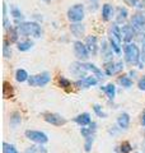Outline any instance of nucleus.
I'll return each mask as SVG.
<instances>
[{
	"instance_id": "1",
	"label": "nucleus",
	"mask_w": 145,
	"mask_h": 153,
	"mask_svg": "<svg viewBox=\"0 0 145 153\" xmlns=\"http://www.w3.org/2000/svg\"><path fill=\"white\" fill-rule=\"evenodd\" d=\"M16 28L19 33V36H24V37L33 36L35 38H38L42 35L41 27L36 22H19Z\"/></svg>"
},
{
	"instance_id": "2",
	"label": "nucleus",
	"mask_w": 145,
	"mask_h": 153,
	"mask_svg": "<svg viewBox=\"0 0 145 153\" xmlns=\"http://www.w3.org/2000/svg\"><path fill=\"white\" fill-rule=\"evenodd\" d=\"M125 59H126L127 63L136 65L140 61V55H141V51L139 50V47L135 44H127L125 46Z\"/></svg>"
},
{
	"instance_id": "3",
	"label": "nucleus",
	"mask_w": 145,
	"mask_h": 153,
	"mask_svg": "<svg viewBox=\"0 0 145 153\" xmlns=\"http://www.w3.org/2000/svg\"><path fill=\"white\" fill-rule=\"evenodd\" d=\"M67 19L71 23H79L84 19V5L83 4H74L67 10Z\"/></svg>"
},
{
	"instance_id": "4",
	"label": "nucleus",
	"mask_w": 145,
	"mask_h": 153,
	"mask_svg": "<svg viewBox=\"0 0 145 153\" xmlns=\"http://www.w3.org/2000/svg\"><path fill=\"white\" fill-rule=\"evenodd\" d=\"M51 80V75L47 71H42V73L37 74V75H32L28 78V84L31 87H45L46 84L50 83Z\"/></svg>"
},
{
	"instance_id": "5",
	"label": "nucleus",
	"mask_w": 145,
	"mask_h": 153,
	"mask_svg": "<svg viewBox=\"0 0 145 153\" xmlns=\"http://www.w3.org/2000/svg\"><path fill=\"white\" fill-rule=\"evenodd\" d=\"M72 50H74V55L81 61L87 60L90 55L88 49H87L85 44H83L81 41H75L74 44H72Z\"/></svg>"
},
{
	"instance_id": "6",
	"label": "nucleus",
	"mask_w": 145,
	"mask_h": 153,
	"mask_svg": "<svg viewBox=\"0 0 145 153\" xmlns=\"http://www.w3.org/2000/svg\"><path fill=\"white\" fill-rule=\"evenodd\" d=\"M26 137L30 140L37 143V144H45L48 142V137L46 134L38 130H26Z\"/></svg>"
},
{
	"instance_id": "7",
	"label": "nucleus",
	"mask_w": 145,
	"mask_h": 153,
	"mask_svg": "<svg viewBox=\"0 0 145 153\" xmlns=\"http://www.w3.org/2000/svg\"><path fill=\"white\" fill-rule=\"evenodd\" d=\"M45 120L51 124V125H55V126H62L66 124V119L64 116H61L59 114H46L45 115Z\"/></svg>"
},
{
	"instance_id": "8",
	"label": "nucleus",
	"mask_w": 145,
	"mask_h": 153,
	"mask_svg": "<svg viewBox=\"0 0 145 153\" xmlns=\"http://www.w3.org/2000/svg\"><path fill=\"white\" fill-rule=\"evenodd\" d=\"M124 69V64L122 61H118V63H113V61H107L104 64V73L107 75H113V74H117L120 73L121 70Z\"/></svg>"
},
{
	"instance_id": "9",
	"label": "nucleus",
	"mask_w": 145,
	"mask_h": 153,
	"mask_svg": "<svg viewBox=\"0 0 145 153\" xmlns=\"http://www.w3.org/2000/svg\"><path fill=\"white\" fill-rule=\"evenodd\" d=\"M98 83V78L95 75H88V76H84V78L79 79L78 82H75V85L79 88H89V87H93Z\"/></svg>"
},
{
	"instance_id": "10",
	"label": "nucleus",
	"mask_w": 145,
	"mask_h": 153,
	"mask_svg": "<svg viewBox=\"0 0 145 153\" xmlns=\"http://www.w3.org/2000/svg\"><path fill=\"white\" fill-rule=\"evenodd\" d=\"M121 37H122V41L130 44L132 41V38L135 37V28L129 25L122 26L121 27Z\"/></svg>"
},
{
	"instance_id": "11",
	"label": "nucleus",
	"mask_w": 145,
	"mask_h": 153,
	"mask_svg": "<svg viewBox=\"0 0 145 153\" xmlns=\"http://www.w3.org/2000/svg\"><path fill=\"white\" fill-rule=\"evenodd\" d=\"M70 71L74 75L79 76V78L81 79V78H84V76H87L85 73L88 70H87V68H85V64H81V63H79V61H76V63H72L70 65Z\"/></svg>"
},
{
	"instance_id": "12",
	"label": "nucleus",
	"mask_w": 145,
	"mask_h": 153,
	"mask_svg": "<svg viewBox=\"0 0 145 153\" xmlns=\"http://www.w3.org/2000/svg\"><path fill=\"white\" fill-rule=\"evenodd\" d=\"M85 46L87 49H88L89 54L90 55H97V52H98V44H97V37L95 36H87L85 38Z\"/></svg>"
},
{
	"instance_id": "13",
	"label": "nucleus",
	"mask_w": 145,
	"mask_h": 153,
	"mask_svg": "<svg viewBox=\"0 0 145 153\" xmlns=\"http://www.w3.org/2000/svg\"><path fill=\"white\" fill-rule=\"evenodd\" d=\"M131 26L135 30H143L145 28V16L141 13H136L134 14L131 18Z\"/></svg>"
},
{
	"instance_id": "14",
	"label": "nucleus",
	"mask_w": 145,
	"mask_h": 153,
	"mask_svg": "<svg viewBox=\"0 0 145 153\" xmlns=\"http://www.w3.org/2000/svg\"><path fill=\"white\" fill-rule=\"evenodd\" d=\"M70 32L72 33V36L76 37V38L83 37L84 33H85V27H84V25H81V23H71Z\"/></svg>"
},
{
	"instance_id": "15",
	"label": "nucleus",
	"mask_w": 145,
	"mask_h": 153,
	"mask_svg": "<svg viewBox=\"0 0 145 153\" xmlns=\"http://www.w3.org/2000/svg\"><path fill=\"white\" fill-rule=\"evenodd\" d=\"M74 121L80 126H88L92 123V119H90V115L88 112H83V114L78 115V116H75Z\"/></svg>"
},
{
	"instance_id": "16",
	"label": "nucleus",
	"mask_w": 145,
	"mask_h": 153,
	"mask_svg": "<svg viewBox=\"0 0 145 153\" xmlns=\"http://www.w3.org/2000/svg\"><path fill=\"white\" fill-rule=\"evenodd\" d=\"M112 47L108 46V44L106 41L102 42V47H101V52H102V56L104 61L107 63V61H112Z\"/></svg>"
},
{
	"instance_id": "17",
	"label": "nucleus",
	"mask_w": 145,
	"mask_h": 153,
	"mask_svg": "<svg viewBox=\"0 0 145 153\" xmlns=\"http://www.w3.org/2000/svg\"><path fill=\"white\" fill-rule=\"evenodd\" d=\"M117 125L121 129H127L130 126V115L127 112H122L117 117Z\"/></svg>"
},
{
	"instance_id": "18",
	"label": "nucleus",
	"mask_w": 145,
	"mask_h": 153,
	"mask_svg": "<svg viewBox=\"0 0 145 153\" xmlns=\"http://www.w3.org/2000/svg\"><path fill=\"white\" fill-rule=\"evenodd\" d=\"M97 130V124L95 123H90L88 128H81L80 129V134L83 135L84 138H89V137H93L94 133Z\"/></svg>"
},
{
	"instance_id": "19",
	"label": "nucleus",
	"mask_w": 145,
	"mask_h": 153,
	"mask_svg": "<svg viewBox=\"0 0 145 153\" xmlns=\"http://www.w3.org/2000/svg\"><path fill=\"white\" fill-rule=\"evenodd\" d=\"M113 14V8L111 4H104L102 7V18L103 21H109Z\"/></svg>"
},
{
	"instance_id": "20",
	"label": "nucleus",
	"mask_w": 145,
	"mask_h": 153,
	"mask_svg": "<svg viewBox=\"0 0 145 153\" xmlns=\"http://www.w3.org/2000/svg\"><path fill=\"white\" fill-rule=\"evenodd\" d=\"M21 123H22V116H21V114L17 112V111H14L12 115H10V126L13 129H16L18 128L19 125H21Z\"/></svg>"
},
{
	"instance_id": "21",
	"label": "nucleus",
	"mask_w": 145,
	"mask_h": 153,
	"mask_svg": "<svg viewBox=\"0 0 145 153\" xmlns=\"http://www.w3.org/2000/svg\"><path fill=\"white\" fill-rule=\"evenodd\" d=\"M85 68H87V70L88 71H92L97 78L98 79H102L103 78V73H102V70H101L99 68H97V66L94 65V64H90V63H87L85 64Z\"/></svg>"
},
{
	"instance_id": "22",
	"label": "nucleus",
	"mask_w": 145,
	"mask_h": 153,
	"mask_svg": "<svg viewBox=\"0 0 145 153\" xmlns=\"http://www.w3.org/2000/svg\"><path fill=\"white\" fill-rule=\"evenodd\" d=\"M24 153H47V148L43 147V144H38V146H31L28 147Z\"/></svg>"
},
{
	"instance_id": "23",
	"label": "nucleus",
	"mask_w": 145,
	"mask_h": 153,
	"mask_svg": "<svg viewBox=\"0 0 145 153\" xmlns=\"http://www.w3.org/2000/svg\"><path fill=\"white\" fill-rule=\"evenodd\" d=\"M28 78H30V75H28V73L24 69H18L16 71V79H17V82L23 83V82H26V80H28Z\"/></svg>"
},
{
	"instance_id": "24",
	"label": "nucleus",
	"mask_w": 145,
	"mask_h": 153,
	"mask_svg": "<svg viewBox=\"0 0 145 153\" xmlns=\"http://www.w3.org/2000/svg\"><path fill=\"white\" fill-rule=\"evenodd\" d=\"M103 91L106 92V94H107V97L109 100H113L115 98V96H116V87H115V84L108 83L106 87H103Z\"/></svg>"
},
{
	"instance_id": "25",
	"label": "nucleus",
	"mask_w": 145,
	"mask_h": 153,
	"mask_svg": "<svg viewBox=\"0 0 145 153\" xmlns=\"http://www.w3.org/2000/svg\"><path fill=\"white\" fill-rule=\"evenodd\" d=\"M32 46H33V42L30 41V40H26V41L18 42L17 49H18L19 51H28V50H31V49H32Z\"/></svg>"
},
{
	"instance_id": "26",
	"label": "nucleus",
	"mask_w": 145,
	"mask_h": 153,
	"mask_svg": "<svg viewBox=\"0 0 145 153\" xmlns=\"http://www.w3.org/2000/svg\"><path fill=\"white\" fill-rule=\"evenodd\" d=\"M126 18H127V10H126V8H118L117 9V18H116V21H117V23H122L126 21Z\"/></svg>"
},
{
	"instance_id": "27",
	"label": "nucleus",
	"mask_w": 145,
	"mask_h": 153,
	"mask_svg": "<svg viewBox=\"0 0 145 153\" xmlns=\"http://www.w3.org/2000/svg\"><path fill=\"white\" fill-rule=\"evenodd\" d=\"M125 3L130 7L138 9H143L145 7V0H125Z\"/></svg>"
},
{
	"instance_id": "28",
	"label": "nucleus",
	"mask_w": 145,
	"mask_h": 153,
	"mask_svg": "<svg viewBox=\"0 0 145 153\" xmlns=\"http://www.w3.org/2000/svg\"><path fill=\"white\" fill-rule=\"evenodd\" d=\"M132 151V146L129 142H122L118 147V152L120 153H130Z\"/></svg>"
},
{
	"instance_id": "29",
	"label": "nucleus",
	"mask_w": 145,
	"mask_h": 153,
	"mask_svg": "<svg viewBox=\"0 0 145 153\" xmlns=\"http://www.w3.org/2000/svg\"><path fill=\"white\" fill-rule=\"evenodd\" d=\"M118 82H120V84L122 85V87H125V88H130V87H132V80L130 79L129 76H125V75L120 76V78H118Z\"/></svg>"
},
{
	"instance_id": "30",
	"label": "nucleus",
	"mask_w": 145,
	"mask_h": 153,
	"mask_svg": "<svg viewBox=\"0 0 145 153\" xmlns=\"http://www.w3.org/2000/svg\"><path fill=\"white\" fill-rule=\"evenodd\" d=\"M3 94H4V97L5 98H10L13 96V88L8 82H4V92H3Z\"/></svg>"
},
{
	"instance_id": "31",
	"label": "nucleus",
	"mask_w": 145,
	"mask_h": 153,
	"mask_svg": "<svg viewBox=\"0 0 145 153\" xmlns=\"http://www.w3.org/2000/svg\"><path fill=\"white\" fill-rule=\"evenodd\" d=\"M3 153H19L17 148L13 144H8V143H3Z\"/></svg>"
},
{
	"instance_id": "32",
	"label": "nucleus",
	"mask_w": 145,
	"mask_h": 153,
	"mask_svg": "<svg viewBox=\"0 0 145 153\" xmlns=\"http://www.w3.org/2000/svg\"><path fill=\"white\" fill-rule=\"evenodd\" d=\"M93 111L95 112V115L98 117H102V119H104V117H107V114H106L103 110H102V107L99 106V105H94L93 106Z\"/></svg>"
},
{
	"instance_id": "33",
	"label": "nucleus",
	"mask_w": 145,
	"mask_h": 153,
	"mask_svg": "<svg viewBox=\"0 0 145 153\" xmlns=\"http://www.w3.org/2000/svg\"><path fill=\"white\" fill-rule=\"evenodd\" d=\"M3 55L5 56V57H10V55H12V50H10V46H9V41L8 40H4Z\"/></svg>"
},
{
	"instance_id": "34",
	"label": "nucleus",
	"mask_w": 145,
	"mask_h": 153,
	"mask_svg": "<svg viewBox=\"0 0 145 153\" xmlns=\"http://www.w3.org/2000/svg\"><path fill=\"white\" fill-rule=\"evenodd\" d=\"M93 142H94V135L89 137V138H85V143H84V151L85 152H90L92 146H93Z\"/></svg>"
},
{
	"instance_id": "35",
	"label": "nucleus",
	"mask_w": 145,
	"mask_h": 153,
	"mask_svg": "<svg viewBox=\"0 0 145 153\" xmlns=\"http://www.w3.org/2000/svg\"><path fill=\"white\" fill-rule=\"evenodd\" d=\"M9 36H10V41L12 42H16L18 40V36H19V33L17 31V28H9Z\"/></svg>"
},
{
	"instance_id": "36",
	"label": "nucleus",
	"mask_w": 145,
	"mask_h": 153,
	"mask_svg": "<svg viewBox=\"0 0 145 153\" xmlns=\"http://www.w3.org/2000/svg\"><path fill=\"white\" fill-rule=\"evenodd\" d=\"M59 84H60V87H62V88H69L70 85H71V82H70L69 79H66L65 76H60Z\"/></svg>"
},
{
	"instance_id": "37",
	"label": "nucleus",
	"mask_w": 145,
	"mask_h": 153,
	"mask_svg": "<svg viewBox=\"0 0 145 153\" xmlns=\"http://www.w3.org/2000/svg\"><path fill=\"white\" fill-rule=\"evenodd\" d=\"M12 16L14 17V19H17V21H22V19H23L22 12L19 10V9H17V8H13L12 9Z\"/></svg>"
},
{
	"instance_id": "38",
	"label": "nucleus",
	"mask_w": 145,
	"mask_h": 153,
	"mask_svg": "<svg viewBox=\"0 0 145 153\" xmlns=\"http://www.w3.org/2000/svg\"><path fill=\"white\" fill-rule=\"evenodd\" d=\"M138 87H139V89L145 91V75H144V76H141V78H140L139 83H138Z\"/></svg>"
},
{
	"instance_id": "39",
	"label": "nucleus",
	"mask_w": 145,
	"mask_h": 153,
	"mask_svg": "<svg viewBox=\"0 0 145 153\" xmlns=\"http://www.w3.org/2000/svg\"><path fill=\"white\" fill-rule=\"evenodd\" d=\"M140 60L145 63V44L143 45V49H141V55H140Z\"/></svg>"
},
{
	"instance_id": "40",
	"label": "nucleus",
	"mask_w": 145,
	"mask_h": 153,
	"mask_svg": "<svg viewBox=\"0 0 145 153\" xmlns=\"http://www.w3.org/2000/svg\"><path fill=\"white\" fill-rule=\"evenodd\" d=\"M140 120H141V125L145 126V110L141 112V119H140Z\"/></svg>"
},
{
	"instance_id": "41",
	"label": "nucleus",
	"mask_w": 145,
	"mask_h": 153,
	"mask_svg": "<svg viewBox=\"0 0 145 153\" xmlns=\"http://www.w3.org/2000/svg\"><path fill=\"white\" fill-rule=\"evenodd\" d=\"M43 1H45V3H50L51 0H43Z\"/></svg>"
},
{
	"instance_id": "42",
	"label": "nucleus",
	"mask_w": 145,
	"mask_h": 153,
	"mask_svg": "<svg viewBox=\"0 0 145 153\" xmlns=\"http://www.w3.org/2000/svg\"><path fill=\"white\" fill-rule=\"evenodd\" d=\"M92 1H97V0H92Z\"/></svg>"
},
{
	"instance_id": "43",
	"label": "nucleus",
	"mask_w": 145,
	"mask_h": 153,
	"mask_svg": "<svg viewBox=\"0 0 145 153\" xmlns=\"http://www.w3.org/2000/svg\"><path fill=\"white\" fill-rule=\"evenodd\" d=\"M136 153H138V152H136Z\"/></svg>"
}]
</instances>
